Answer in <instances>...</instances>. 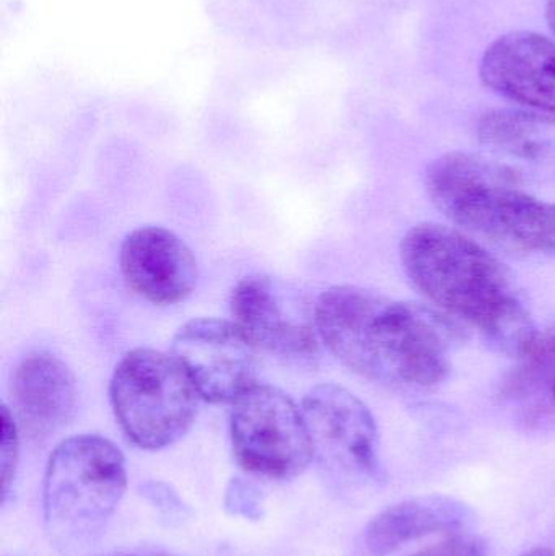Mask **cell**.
<instances>
[{"instance_id": "obj_10", "label": "cell", "mask_w": 555, "mask_h": 556, "mask_svg": "<svg viewBox=\"0 0 555 556\" xmlns=\"http://www.w3.org/2000/svg\"><path fill=\"white\" fill-rule=\"evenodd\" d=\"M124 283L137 296L156 306L188 300L199 280L191 248L163 227L137 228L124 238L119 251Z\"/></svg>"}, {"instance_id": "obj_16", "label": "cell", "mask_w": 555, "mask_h": 556, "mask_svg": "<svg viewBox=\"0 0 555 556\" xmlns=\"http://www.w3.org/2000/svg\"><path fill=\"white\" fill-rule=\"evenodd\" d=\"M18 424L7 405L2 407V447H0V467H2V495L5 502L13 479H15L16 466H18L20 441Z\"/></svg>"}, {"instance_id": "obj_21", "label": "cell", "mask_w": 555, "mask_h": 556, "mask_svg": "<svg viewBox=\"0 0 555 556\" xmlns=\"http://www.w3.org/2000/svg\"><path fill=\"white\" fill-rule=\"evenodd\" d=\"M108 556H169L165 554H116V555H108Z\"/></svg>"}, {"instance_id": "obj_1", "label": "cell", "mask_w": 555, "mask_h": 556, "mask_svg": "<svg viewBox=\"0 0 555 556\" xmlns=\"http://www.w3.org/2000/svg\"><path fill=\"white\" fill-rule=\"evenodd\" d=\"M316 329L345 368L388 391L424 395L450 375L459 324L440 311L370 288L336 285L315 303Z\"/></svg>"}, {"instance_id": "obj_14", "label": "cell", "mask_w": 555, "mask_h": 556, "mask_svg": "<svg viewBox=\"0 0 555 556\" xmlns=\"http://www.w3.org/2000/svg\"><path fill=\"white\" fill-rule=\"evenodd\" d=\"M468 509L445 496H422L391 506L365 531V547L371 556H387L427 535L462 528Z\"/></svg>"}, {"instance_id": "obj_13", "label": "cell", "mask_w": 555, "mask_h": 556, "mask_svg": "<svg viewBox=\"0 0 555 556\" xmlns=\"http://www.w3.org/2000/svg\"><path fill=\"white\" fill-rule=\"evenodd\" d=\"M479 142L495 155L555 182V117L534 111L491 110L476 126Z\"/></svg>"}, {"instance_id": "obj_22", "label": "cell", "mask_w": 555, "mask_h": 556, "mask_svg": "<svg viewBox=\"0 0 555 556\" xmlns=\"http://www.w3.org/2000/svg\"><path fill=\"white\" fill-rule=\"evenodd\" d=\"M554 397H555V388H554Z\"/></svg>"}, {"instance_id": "obj_6", "label": "cell", "mask_w": 555, "mask_h": 556, "mask_svg": "<svg viewBox=\"0 0 555 556\" xmlns=\"http://www.w3.org/2000/svg\"><path fill=\"white\" fill-rule=\"evenodd\" d=\"M231 408L235 457L247 472L270 480L300 476L315 457L302 407L286 392L254 384Z\"/></svg>"}, {"instance_id": "obj_3", "label": "cell", "mask_w": 555, "mask_h": 556, "mask_svg": "<svg viewBox=\"0 0 555 556\" xmlns=\"http://www.w3.org/2000/svg\"><path fill=\"white\" fill-rule=\"evenodd\" d=\"M426 189L436 207L478 243L517 260H554L555 202L531 194L510 166L475 153H445L427 168Z\"/></svg>"}, {"instance_id": "obj_9", "label": "cell", "mask_w": 555, "mask_h": 556, "mask_svg": "<svg viewBox=\"0 0 555 556\" xmlns=\"http://www.w3.org/2000/svg\"><path fill=\"white\" fill-rule=\"evenodd\" d=\"M172 355L211 404H234L257 384L260 350L234 320H189L173 337Z\"/></svg>"}, {"instance_id": "obj_17", "label": "cell", "mask_w": 555, "mask_h": 556, "mask_svg": "<svg viewBox=\"0 0 555 556\" xmlns=\"http://www.w3.org/2000/svg\"><path fill=\"white\" fill-rule=\"evenodd\" d=\"M225 508L230 515L243 516L247 519H261L263 516V498L253 483L241 479L231 480L225 496Z\"/></svg>"}, {"instance_id": "obj_18", "label": "cell", "mask_w": 555, "mask_h": 556, "mask_svg": "<svg viewBox=\"0 0 555 556\" xmlns=\"http://www.w3.org/2000/svg\"><path fill=\"white\" fill-rule=\"evenodd\" d=\"M414 556H484V544L469 535H455Z\"/></svg>"}, {"instance_id": "obj_11", "label": "cell", "mask_w": 555, "mask_h": 556, "mask_svg": "<svg viewBox=\"0 0 555 556\" xmlns=\"http://www.w3.org/2000/svg\"><path fill=\"white\" fill-rule=\"evenodd\" d=\"M481 80L514 103L555 117V41L534 31L499 36L482 55Z\"/></svg>"}, {"instance_id": "obj_2", "label": "cell", "mask_w": 555, "mask_h": 556, "mask_svg": "<svg viewBox=\"0 0 555 556\" xmlns=\"http://www.w3.org/2000/svg\"><path fill=\"white\" fill-rule=\"evenodd\" d=\"M404 273L427 301L508 356H524L538 332L514 274L484 244L455 228L422 224L401 243Z\"/></svg>"}, {"instance_id": "obj_20", "label": "cell", "mask_w": 555, "mask_h": 556, "mask_svg": "<svg viewBox=\"0 0 555 556\" xmlns=\"http://www.w3.org/2000/svg\"><path fill=\"white\" fill-rule=\"evenodd\" d=\"M521 556H555L554 552L551 548L546 547H538L534 551L527 552V554Z\"/></svg>"}, {"instance_id": "obj_7", "label": "cell", "mask_w": 555, "mask_h": 556, "mask_svg": "<svg viewBox=\"0 0 555 556\" xmlns=\"http://www.w3.org/2000/svg\"><path fill=\"white\" fill-rule=\"evenodd\" d=\"M234 323L260 352L289 365H315L319 355L315 304L283 278L248 276L230 296Z\"/></svg>"}, {"instance_id": "obj_4", "label": "cell", "mask_w": 555, "mask_h": 556, "mask_svg": "<svg viewBox=\"0 0 555 556\" xmlns=\"http://www.w3.org/2000/svg\"><path fill=\"white\" fill-rule=\"evenodd\" d=\"M127 486L126 460L106 438L80 434L62 441L45 476V526L62 554L100 541Z\"/></svg>"}, {"instance_id": "obj_12", "label": "cell", "mask_w": 555, "mask_h": 556, "mask_svg": "<svg viewBox=\"0 0 555 556\" xmlns=\"http://www.w3.org/2000/svg\"><path fill=\"white\" fill-rule=\"evenodd\" d=\"M10 394L20 431L31 440H48L74 417L77 402L74 372L52 353L25 356L13 371Z\"/></svg>"}, {"instance_id": "obj_19", "label": "cell", "mask_w": 555, "mask_h": 556, "mask_svg": "<svg viewBox=\"0 0 555 556\" xmlns=\"http://www.w3.org/2000/svg\"><path fill=\"white\" fill-rule=\"evenodd\" d=\"M546 18L550 23L551 29L555 35V0H547L546 3Z\"/></svg>"}, {"instance_id": "obj_8", "label": "cell", "mask_w": 555, "mask_h": 556, "mask_svg": "<svg viewBox=\"0 0 555 556\" xmlns=\"http://www.w3.org/2000/svg\"><path fill=\"white\" fill-rule=\"evenodd\" d=\"M313 451L339 482L378 476V430L367 405L338 384L315 386L302 401Z\"/></svg>"}, {"instance_id": "obj_15", "label": "cell", "mask_w": 555, "mask_h": 556, "mask_svg": "<svg viewBox=\"0 0 555 556\" xmlns=\"http://www.w3.org/2000/svg\"><path fill=\"white\" fill-rule=\"evenodd\" d=\"M521 359L524 362L508 379L505 388L512 394L530 389L555 368V327L538 336Z\"/></svg>"}, {"instance_id": "obj_5", "label": "cell", "mask_w": 555, "mask_h": 556, "mask_svg": "<svg viewBox=\"0 0 555 556\" xmlns=\"http://www.w3.org/2000/svg\"><path fill=\"white\" fill-rule=\"evenodd\" d=\"M110 401L126 437L142 450L159 451L191 430L201 395L175 356L136 349L114 369Z\"/></svg>"}]
</instances>
